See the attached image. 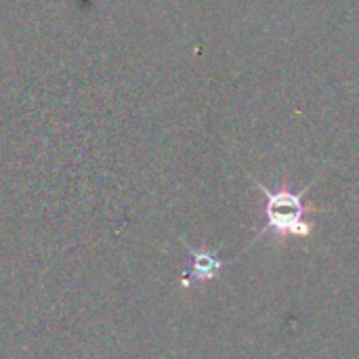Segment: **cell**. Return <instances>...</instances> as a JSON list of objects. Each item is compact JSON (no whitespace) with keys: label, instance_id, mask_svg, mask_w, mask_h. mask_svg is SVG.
I'll use <instances>...</instances> for the list:
<instances>
[{"label":"cell","instance_id":"cell-2","mask_svg":"<svg viewBox=\"0 0 359 359\" xmlns=\"http://www.w3.org/2000/svg\"><path fill=\"white\" fill-rule=\"evenodd\" d=\"M189 257H191V276L196 282H208L219 278L221 269H223V261L219 257V250H210V248H196L185 244Z\"/></svg>","mask_w":359,"mask_h":359},{"label":"cell","instance_id":"cell-1","mask_svg":"<svg viewBox=\"0 0 359 359\" xmlns=\"http://www.w3.org/2000/svg\"><path fill=\"white\" fill-rule=\"evenodd\" d=\"M318 179H313V183H309L301 191H292L286 183L280 189L273 191V189H267L257 179H252V183L257 185V189L263 191V196L267 200V204H265L267 225L257 233V238H255L252 244H257L267 233H273L280 242H284L290 236H294V238H309L313 233V225L305 221V215L307 212H313L316 208H311V206L305 204V196L318 183Z\"/></svg>","mask_w":359,"mask_h":359}]
</instances>
